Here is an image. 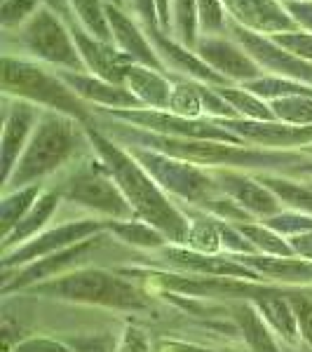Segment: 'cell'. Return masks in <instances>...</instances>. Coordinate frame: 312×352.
Wrapping results in <instances>:
<instances>
[{"mask_svg":"<svg viewBox=\"0 0 312 352\" xmlns=\"http://www.w3.org/2000/svg\"><path fill=\"white\" fill-rule=\"evenodd\" d=\"M85 127H87L92 148L106 162V167H109V172L113 174L115 184L120 186L122 195L127 197L134 212L141 214L144 221H148L155 228H160L174 242H188L190 226L177 212V207L169 204L164 192L157 188L155 179L141 167L139 160L129 151H124L122 144L99 132L94 124H85Z\"/></svg>","mask_w":312,"mask_h":352,"instance_id":"6da1fadb","label":"cell"},{"mask_svg":"<svg viewBox=\"0 0 312 352\" xmlns=\"http://www.w3.org/2000/svg\"><path fill=\"white\" fill-rule=\"evenodd\" d=\"M87 146H92V141L87 136L85 122L64 113L43 109L36 132L28 141L26 151L21 153L12 176L5 181V188L19 190L41 184V179L61 169L78 155V151H85Z\"/></svg>","mask_w":312,"mask_h":352,"instance_id":"7a4b0ae2","label":"cell"},{"mask_svg":"<svg viewBox=\"0 0 312 352\" xmlns=\"http://www.w3.org/2000/svg\"><path fill=\"white\" fill-rule=\"evenodd\" d=\"M3 94L64 113L85 124L94 122V109L61 80L54 68L24 56L3 54Z\"/></svg>","mask_w":312,"mask_h":352,"instance_id":"3957f363","label":"cell"},{"mask_svg":"<svg viewBox=\"0 0 312 352\" xmlns=\"http://www.w3.org/2000/svg\"><path fill=\"white\" fill-rule=\"evenodd\" d=\"M3 54L24 56L56 71L87 73L71 28L49 8L38 10L24 26L3 31Z\"/></svg>","mask_w":312,"mask_h":352,"instance_id":"277c9868","label":"cell"},{"mask_svg":"<svg viewBox=\"0 0 312 352\" xmlns=\"http://www.w3.org/2000/svg\"><path fill=\"white\" fill-rule=\"evenodd\" d=\"M59 190L61 197H66L68 202L82 204V207L115 219L132 221V204L122 195L120 186L115 184V179L101 157H89L87 162L78 164Z\"/></svg>","mask_w":312,"mask_h":352,"instance_id":"5b68a950","label":"cell"},{"mask_svg":"<svg viewBox=\"0 0 312 352\" xmlns=\"http://www.w3.org/2000/svg\"><path fill=\"white\" fill-rule=\"evenodd\" d=\"M129 153L139 160L141 167L155 179L157 186L179 195L181 200L195 204H212L219 197V184L212 174L197 169L192 162L177 160V157L162 155L148 148H129Z\"/></svg>","mask_w":312,"mask_h":352,"instance_id":"8992f818","label":"cell"},{"mask_svg":"<svg viewBox=\"0 0 312 352\" xmlns=\"http://www.w3.org/2000/svg\"><path fill=\"white\" fill-rule=\"evenodd\" d=\"M36 292L89 300V303H106L113 308H141L144 305V298L139 296V292L132 285L122 282L115 275H106V272H78V275L64 277L59 282L36 287Z\"/></svg>","mask_w":312,"mask_h":352,"instance_id":"52a82bcc","label":"cell"},{"mask_svg":"<svg viewBox=\"0 0 312 352\" xmlns=\"http://www.w3.org/2000/svg\"><path fill=\"white\" fill-rule=\"evenodd\" d=\"M225 33L245 47V52L263 68L265 76H277V78H287V80L312 85V64L298 59L296 54L287 52L270 36H260V33L249 31V28L240 26L237 21H232L230 16H228Z\"/></svg>","mask_w":312,"mask_h":352,"instance_id":"ba28073f","label":"cell"},{"mask_svg":"<svg viewBox=\"0 0 312 352\" xmlns=\"http://www.w3.org/2000/svg\"><path fill=\"white\" fill-rule=\"evenodd\" d=\"M141 26H144L146 36H148V41L153 43L157 56H160V61L169 73H179V76L188 78V80L212 85V87L228 85L223 76H219L207 61H202V56L195 50H188L186 45H181L174 36L162 31L160 24H141Z\"/></svg>","mask_w":312,"mask_h":352,"instance_id":"9c48e42d","label":"cell"},{"mask_svg":"<svg viewBox=\"0 0 312 352\" xmlns=\"http://www.w3.org/2000/svg\"><path fill=\"white\" fill-rule=\"evenodd\" d=\"M195 52L228 82H252L263 78V68L252 59L240 43L228 36H200Z\"/></svg>","mask_w":312,"mask_h":352,"instance_id":"30bf717a","label":"cell"},{"mask_svg":"<svg viewBox=\"0 0 312 352\" xmlns=\"http://www.w3.org/2000/svg\"><path fill=\"white\" fill-rule=\"evenodd\" d=\"M5 118H3V181L12 176L21 153L26 151L28 141L41 120V109L28 101L14 99L10 106V96H5Z\"/></svg>","mask_w":312,"mask_h":352,"instance_id":"8fae6325","label":"cell"},{"mask_svg":"<svg viewBox=\"0 0 312 352\" xmlns=\"http://www.w3.org/2000/svg\"><path fill=\"white\" fill-rule=\"evenodd\" d=\"M228 132L240 136L249 146H260V148H291V146H312V124L310 127H296L280 120H245V118H230V120H219Z\"/></svg>","mask_w":312,"mask_h":352,"instance_id":"7c38bea8","label":"cell"},{"mask_svg":"<svg viewBox=\"0 0 312 352\" xmlns=\"http://www.w3.org/2000/svg\"><path fill=\"white\" fill-rule=\"evenodd\" d=\"M106 16H109V26L113 33V45H115L122 54H127L134 64H144L153 68V71H160L169 76V71L160 61L153 43L148 41V36H146L141 21H136L127 10L118 8V5H113V3H106Z\"/></svg>","mask_w":312,"mask_h":352,"instance_id":"4fadbf2b","label":"cell"},{"mask_svg":"<svg viewBox=\"0 0 312 352\" xmlns=\"http://www.w3.org/2000/svg\"><path fill=\"white\" fill-rule=\"evenodd\" d=\"M225 12L232 21L260 36H280L298 31L282 0H223Z\"/></svg>","mask_w":312,"mask_h":352,"instance_id":"5bb4252c","label":"cell"},{"mask_svg":"<svg viewBox=\"0 0 312 352\" xmlns=\"http://www.w3.org/2000/svg\"><path fill=\"white\" fill-rule=\"evenodd\" d=\"M71 33H73V41L78 45V52L82 56V64L87 68V73L101 78V80L124 85L127 66L134 64L127 54H122L113 43L96 41V38L89 36L80 24L73 28Z\"/></svg>","mask_w":312,"mask_h":352,"instance_id":"9a60e30c","label":"cell"},{"mask_svg":"<svg viewBox=\"0 0 312 352\" xmlns=\"http://www.w3.org/2000/svg\"><path fill=\"white\" fill-rule=\"evenodd\" d=\"M56 73H59L61 80L89 106H104V109H111V111L144 109L141 101L136 99L124 85L101 80V78L92 76V73H76V71H56Z\"/></svg>","mask_w":312,"mask_h":352,"instance_id":"2e32d148","label":"cell"},{"mask_svg":"<svg viewBox=\"0 0 312 352\" xmlns=\"http://www.w3.org/2000/svg\"><path fill=\"white\" fill-rule=\"evenodd\" d=\"M209 174L216 179L219 188L235 202H240L247 212L270 219L272 214L280 212V197L270 188H265L258 179H249V176L235 172V169H212Z\"/></svg>","mask_w":312,"mask_h":352,"instance_id":"e0dca14e","label":"cell"},{"mask_svg":"<svg viewBox=\"0 0 312 352\" xmlns=\"http://www.w3.org/2000/svg\"><path fill=\"white\" fill-rule=\"evenodd\" d=\"M124 87L141 101L144 109L169 111L174 85L169 80L167 73L153 71V68L144 64H129L127 78H124Z\"/></svg>","mask_w":312,"mask_h":352,"instance_id":"ac0fdd59","label":"cell"},{"mask_svg":"<svg viewBox=\"0 0 312 352\" xmlns=\"http://www.w3.org/2000/svg\"><path fill=\"white\" fill-rule=\"evenodd\" d=\"M96 228H99V223H92V221H78V223L59 226L56 230H49L47 235L36 237V240H31L28 244H24L21 249H16L14 256L5 261V265L33 261V258H38V256H45V254L52 252V249H64L71 242L87 240L89 232H94Z\"/></svg>","mask_w":312,"mask_h":352,"instance_id":"d6986e66","label":"cell"},{"mask_svg":"<svg viewBox=\"0 0 312 352\" xmlns=\"http://www.w3.org/2000/svg\"><path fill=\"white\" fill-rule=\"evenodd\" d=\"M216 92L223 96L225 101L235 109V113L245 120H277L275 113H272L270 104L265 99H260L254 92H249L240 85V87H232V85H223V87H216Z\"/></svg>","mask_w":312,"mask_h":352,"instance_id":"ffe728a7","label":"cell"},{"mask_svg":"<svg viewBox=\"0 0 312 352\" xmlns=\"http://www.w3.org/2000/svg\"><path fill=\"white\" fill-rule=\"evenodd\" d=\"M59 197H61V190L59 188H49L45 190L41 195V200H36V204L31 207V212L26 214L24 219L19 221V226L10 232L8 240H5V247L10 244H16V242H24L28 235H33L41 226H45V221L54 214V209L59 207Z\"/></svg>","mask_w":312,"mask_h":352,"instance_id":"44dd1931","label":"cell"},{"mask_svg":"<svg viewBox=\"0 0 312 352\" xmlns=\"http://www.w3.org/2000/svg\"><path fill=\"white\" fill-rule=\"evenodd\" d=\"M172 36L188 50L200 43V10L197 0H172Z\"/></svg>","mask_w":312,"mask_h":352,"instance_id":"7402d4cb","label":"cell"},{"mask_svg":"<svg viewBox=\"0 0 312 352\" xmlns=\"http://www.w3.org/2000/svg\"><path fill=\"white\" fill-rule=\"evenodd\" d=\"M68 3H71V10L76 14L78 24L89 36H94L96 41L113 43L109 16H106V0H68Z\"/></svg>","mask_w":312,"mask_h":352,"instance_id":"603a6c76","label":"cell"},{"mask_svg":"<svg viewBox=\"0 0 312 352\" xmlns=\"http://www.w3.org/2000/svg\"><path fill=\"white\" fill-rule=\"evenodd\" d=\"M247 263L254 270H260L277 280L289 282H308L312 280V263L298 261L293 256H280V258H247Z\"/></svg>","mask_w":312,"mask_h":352,"instance_id":"cb8c5ba5","label":"cell"},{"mask_svg":"<svg viewBox=\"0 0 312 352\" xmlns=\"http://www.w3.org/2000/svg\"><path fill=\"white\" fill-rule=\"evenodd\" d=\"M169 111L177 113V116L200 120V116L204 113L202 96H200V82L188 80V78H181L179 82H174V92H172V104H169Z\"/></svg>","mask_w":312,"mask_h":352,"instance_id":"d4e9b609","label":"cell"},{"mask_svg":"<svg viewBox=\"0 0 312 352\" xmlns=\"http://www.w3.org/2000/svg\"><path fill=\"white\" fill-rule=\"evenodd\" d=\"M258 181L275 192L282 202L293 204L296 209H305L312 212V186H298L289 179H280V176H270V174H260Z\"/></svg>","mask_w":312,"mask_h":352,"instance_id":"484cf974","label":"cell"},{"mask_svg":"<svg viewBox=\"0 0 312 352\" xmlns=\"http://www.w3.org/2000/svg\"><path fill=\"white\" fill-rule=\"evenodd\" d=\"M38 192H41V184L26 186V188H19V190H14L10 197H5V202H3V230H5V237L12 232V228L19 226V221L26 217V212H31L33 200L38 197Z\"/></svg>","mask_w":312,"mask_h":352,"instance_id":"4316f807","label":"cell"},{"mask_svg":"<svg viewBox=\"0 0 312 352\" xmlns=\"http://www.w3.org/2000/svg\"><path fill=\"white\" fill-rule=\"evenodd\" d=\"M270 109L280 122L310 127L312 124V96H285L270 101Z\"/></svg>","mask_w":312,"mask_h":352,"instance_id":"83f0119b","label":"cell"},{"mask_svg":"<svg viewBox=\"0 0 312 352\" xmlns=\"http://www.w3.org/2000/svg\"><path fill=\"white\" fill-rule=\"evenodd\" d=\"M41 8V0H0V28L14 31V28L24 26Z\"/></svg>","mask_w":312,"mask_h":352,"instance_id":"f1b7e54d","label":"cell"},{"mask_svg":"<svg viewBox=\"0 0 312 352\" xmlns=\"http://www.w3.org/2000/svg\"><path fill=\"white\" fill-rule=\"evenodd\" d=\"M202 36H223L228 28V12L223 0H197Z\"/></svg>","mask_w":312,"mask_h":352,"instance_id":"f546056e","label":"cell"},{"mask_svg":"<svg viewBox=\"0 0 312 352\" xmlns=\"http://www.w3.org/2000/svg\"><path fill=\"white\" fill-rule=\"evenodd\" d=\"M113 232L120 235V240H127L134 247H160L162 244V235L151 226L136 223V221H124V223H113L111 226Z\"/></svg>","mask_w":312,"mask_h":352,"instance_id":"4dcf8cb0","label":"cell"},{"mask_svg":"<svg viewBox=\"0 0 312 352\" xmlns=\"http://www.w3.org/2000/svg\"><path fill=\"white\" fill-rule=\"evenodd\" d=\"M260 308H263L265 317H268L277 331L287 340L296 338V317L287 308V303H282V300H277V298H265L263 303H260Z\"/></svg>","mask_w":312,"mask_h":352,"instance_id":"1f68e13d","label":"cell"},{"mask_svg":"<svg viewBox=\"0 0 312 352\" xmlns=\"http://www.w3.org/2000/svg\"><path fill=\"white\" fill-rule=\"evenodd\" d=\"M240 232H242V235H247V237H252L254 244H258V247H265L268 252L277 254V256H293L291 244L282 242L280 235H275V232H270V230H265V228H258V226H249V223H242Z\"/></svg>","mask_w":312,"mask_h":352,"instance_id":"d6a6232c","label":"cell"},{"mask_svg":"<svg viewBox=\"0 0 312 352\" xmlns=\"http://www.w3.org/2000/svg\"><path fill=\"white\" fill-rule=\"evenodd\" d=\"M272 41L277 45H282V47L287 50V52L296 54L298 59L308 61L312 64V33L308 31H289V33H280V36H270Z\"/></svg>","mask_w":312,"mask_h":352,"instance_id":"836d02e7","label":"cell"},{"mask_svg":"<svg viewBox=\"0 0 312 352\" xmlns=\"http://www.w3.org/2000/svg\"><path fill=\"white\" fill-rule=\"evenodd\" d=\"M282 5L300 31L312 33V0H282Z\"/></svg>","mask_w":312,"mask_h":352,"instance_id":"e575fe53","label":"cell"},{"mask_svg":"<svg viewBox=\"0 0 312 352\" xmlns=\"http://www.w3.org/2000/svg\"><path fill=\"white\" fill-rule=\"evenodd\" d=\"M291 305L296 308V320L303 329L305 340L312 345V298L308 296H291Z\"/></svg>","mask_w":312,"mask_h":352,"instance_id":"d590c367","label":"cell"},{"mask_svg":"<svg viewBox=\"0 0 312 352\" xmlns=\"http://www.w3.org/2000/svg\"><path fill=\"white\" fill-rule=\"evenodd\" d=\"M41 3L45 5V8L52 10L54 14H59L61 19L66 21V26L71 28V31L78 26V19H76V14H73L71 3H68V0H41Z\"/></svg>","mask_w":312,"mask_h":352,"instance_id":"8d00e7d4","label":"cell"},{"mask_svg":"<svg viewBox=\"0 0 312 352\" xmlns=\"http://www.w3.org/2000/svg\"><path fill=\"white\" fill-rule=\"evenodd\" d=\"M16 352H68L64 345L59 343H52V340H38V338H31L28 343H21L16 345Z\"/></svg>","mask_w":312,"mask_h":352,"instance_id":"74e56055","label":"cell"},{"mask_svg":"<svg viewBox=\"0 0 312 352\" xmlns=\"http://www.w3.org/2000/svg\"><path fill=\"white\" fill-rule=\"evenodd\" d=\"M291 249H293V254H300V256L312 261V232H303V235L293 237Z\"/></svg>","mask_w":312,"mask_h":352,"instance_id":"f35d334b","label":"cell"},{"mask_svg":"<svg viewBox=\"0 0 312 352\" xmlns=\"http://www.w3.org/2000/svg\"><path fill=\"white\" fill-rule=\"evenodd\" d=\"M106 3H113V5H118V8L129 10V0H106Z\"/></svg>","mask_w":312,"mask_h":352,"instance_id":"ab89813d","label":"cell"},{"mask_svg":"<svg viewBox=\"0 0 312 352\" xmlns=\"http://www.w3.org/2000/svg\"><path fill=\"white\" fill-rule=\"evenodd\" d=\"M305 153H310V155H312V146H308V148H305Z\"/></svg>","mask_w":312,"mask_h":352,"instance_id":"60d3db41","label":"cell"}]
</instances>
